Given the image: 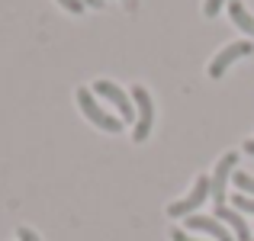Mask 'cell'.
<instances>
[{
    "label": "cell",
    "instance_id": "8992f818",
    "mask_svg": "<svg viewBox=\"0 0 254 241\" xmlns=\"http://www.w3.org/2000/svg\"><path fill=\"white\" fill-rule=\"evenodd\" d=\"M251 52H254V45H251V42H245V39H242V42H232V45H225V49H222V52H219V55L209 61V77H222L225 71H229L232 64L238 61V58L251 55Z\"/></svg>",
    "mask_w": 254,
    "mask_h": 241
},
{
    "label": "cell",
    "instance_id": "ba28073f",
    "mask_svg": "<svg viewBox=\"0 0 254 241\" xmlns=\"http://www.w3.org/2000/svg\"><path fill=\"white\" fill-rule=\"evenodd\" d=\"M216 219L229 225L232 235H235V241H254V235H251V229H248V222H245L242 212L229 209V206H216Z\"/></svg>",
    "mask_w": 254,
    "mask_h": 241
},
{
    "label": "cell",
    "instance_id": "30bf717a",
    "mask_svg": "<svg viewBox=\"0 0 254 241\" xmlns=\"http://www.w3.org/2000/svg\"><path fill=\"white\" fill-rule=\"evenodd\" d=\"M232 183H235L238 190L245 193V196H254V177H251V174H245V171H235V174H232Z\"/></svg>",
    "mask_w": 254,
    "mask_h": 241
},
{
    "label": "cell",
    "instance_id": "e0dca14e",
    "mask_svg": "<svg viewBox=\"0 0 254 241\" xmlns=\"http://www.w3.org/2000/svg\"><path fill=\"white\" fill-rule=\"evenodd\" d=\"M84 6H103V0H84Z\"/></svg>",
    "mask_w": 254,
    "mask_h": 241
},
{
    "label": "cell",
    "instance_id": "9a60e30c",
    "mask_svg": "<svg viewBox=\"0 0 254 241\" xmlns=\"http://www.w3.org/2000/svg\"><path fill=\"white\" fill-rule=\"evenodd\" d=\"M16 235H19V241H42V238H39V235H36L32 229H26V225H23V229L16 232Z\"/></svg>",
    "mask_w": 254,
    "mask_h": 241
},
{
    "label": "cell",
    "instance_id": "6da1fadb",
    "mask_svg": "<svg viewBox=\"0 0 254 241\" xmlns=\"http://www.w3.org/2000/svg\"><path fill=\"white\" fill-rule=\"evenodd\" d=\"M74 97H77V106H81V113H84L87 119H90L93 125H97V129H103V132H119V129L126 125L119 116H113L110 110H103V106L97 103L93 90H87V87H77Z\"/></svg>",
    "mask_w": 254,
    "mask_h": 241
},
{
    "label": "cell",
    "instance_id": "5bb4252c",
    "mask_svg": "<svg viewBox=\"0 0 254 241\" xmlns=\"http://www.w3.org/2000/svg\"><path fill=\"white\" fill-rule=\"evenodd\" d=\"M171 241H203V238H193V235H187L184 229H174L171 232Z\"/></svg>",
    "mask_w": 254,
    "mask_h": 241
},
{
    "label": "cell",
    "instance_id": "52a82bcc",
    "mask_svg": "<svg viewBox=\"0 0 254 241\" xmlns=\"http://www.w3.org/2000/svg\"><path fill=\"white\" fill-rule=\"evenodd\" d=\"M184 225L190 232H203V235H209V238H216V241H235V238H232V232L225 229L216 216H196V212H193V216L184 219Z\"/></svg>",
    "mask_w": 254,
    "mask_h": 241
},
{
    "label": "cell",
    "instance_id": "8fae6325",
    "mask_svg": "<svg viewBox=\"0 0 254 241\" xmlns=\"http://www.w3.org/2000/svg\"><path fill=\"white\" fill-rule=\"evenodd\" d=\"M232 203H235V209H238V212H254V196L235 193V196H232Z\"/></svg>",
    "mask_w": 254,
    "mask_h": 241
},
{
    "label": "cell",
    "instance_id": "277c9868",
    "mask_svg": "<svg viewBox=\"0 0 254 241\" xmlns=\"http://www.w3.org/2000/svg\"><path fill=\"white\" fill-rule=\"evenodd\" d=\"M235 164H238V155H235V151H225V155L219 158L216 171H212V177H209V196H212V203H216V206H225V190H229V180H232V174H235Z\"/></svg>",
    "mask_w": 254,
    "mask_h": 241
},
{
    "label": "cell",
    "instance_id": "3957f363",
    "mask_svg": "<svg viewBox=\"0 0 254 241\" xmlns=\"http://www.w3.org/2000/svg\"><path fill=\"white\" fill-rule=\"evenodd\" d=\"M93 93H100L106 103L116 106V113H119V119H123V122H132V125H135V103H132V97L119 84H113V80L103 77V80H97V84H93Z\"/></svg>",
    "mask_w": 254,
    "mask_h": 241
},
{
    "label": "cell",
    "instance_id": "5b68a950",
    "mask_svg": "<svg viewBox=\"0 0 254 241\" xmlns=\"http://www.w3.org/2000/svg\"><path fill=\"white\" fill-rule=\"evenodd\" d=\"M206 199H209V177L203 174V177H196L193 190L187 193L184 199H177V203H171V206H168V216H171V219H180V216L187 219V216H193V212H196L199 206L206 203Z\"/></svg>",
    "mask_w": 254,
    "mask_h": 241
},
{
    "label": "cell",
    "instance_id": "7c38bea8",
    "mask_svg": "<svg viewBox=\"0 0 254 241\" xmlns=\"http://www.w3.org/2000/svg\"><path fill=\"white\" fill-rule=\"evenodd\" d=\"M225 3H229V0H206V3H203V13H206V16L212 19V16H216V13H219V10L225 6Z\"/></svg>",
    "mask_w": 254,
    "mask_h": 241
},
{
    "label": "cell",
    "instance_id": "4fadbf2b",
    "mask_svg": "<svg viewBox=\"0 0 254 241\" xmlns=\"http://www.w3.org/2000/svg\"><path fill=\"white\" fill-rule=\"evenodd\" d=\"M68 13H84V0H58Z\"/></svg>",
    "mask_w": 254,
    "mask_h": 241
},
{
    "label": "cell",
    "instance_id": "2e32d148",
    "mask_svg": "<svg viewBox=\"0 0 254 241\" xmlns=\"http://www.w3.org/2000/svg\"><path fill=\"white\" fill-rule=\"evenodd\" d=\"M245 151H248V155H254V138H248V142H245Z\"/></svg>",
    "mask_w": 254,
    "mask_h": 241
},
{
    "label": "cell",
    "instance_id": "9c48e42d",
    "mask_svg": "<svg viewBox=\"0 0 254 241\" xmlns=\"http://www.w3.org/2000/svg\"><path fill=\"white\" fill-rule=\"evenodd\" d=\"M229 16H232V23H235L242 32L254 36V16L248 13V6H245L242 0H229Z\"/></svg>",
    "mask_w": 254,
    "mask_h": 241
},
{
    "label": "cell",
    "instance_id": "7a4b0ae2",
    "mask_svg": "<svg viewBox=\"0 0 254 241\" xmlns=\"http://www.w3.org/2000/svg\"><path fill=\"white\" fill-rule=\"evenodd\" d=\"M132 103H135V125H132V138L145 142L151 135V125H155V103H151V93L145 87H132Z\"/></svg>",
    "mask_w": 254,
    "mask_h": 241
}]
</instances>
